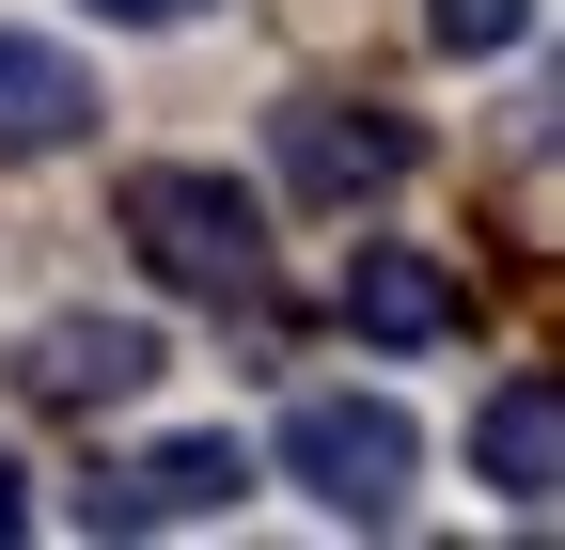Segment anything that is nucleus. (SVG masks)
Masks as SVG:
<instances>
[{
	"mask_svg": "<svg viewBox=\"0 0 565 550\" xmlns=\"http://www.w3.org/2000/svg\"><path fill=\"white\" fill-rule=\"evenodd\" d=\"M110 221H126L141 267L189 284V299H252V284H267V204H252L236 173H204V158H141V173L110 189Z\"/></svg>",
	"mask_w": 565,
	"mask_h": 550,
	"instance_id": "1",
	"label": "nucleus"
},
{
	"mask_svg": "<svg viewBox=\"0 0 565 550\" xmlns=\"http://www.w3.org/2000/svg\"><path fill=\"white\" fill-rule=\"evenodd\" d=\"M408 472H424V441H408L393 393H299V409H282V488H299V504H330V519H393Z\"/></svg>",
	"mask_w": 565,
	"mask_h": 550,
	"instance_id": "2",
	"label": "nucleus"
},
{
	"mask_svg": "<svg viewBox=\"0 0 565 550\" xmlns=\"http://www.w3.org/2000/svg\"><path fill=\"white\" fill-rule=\"evenodd\" d=\"M236 488H252L236 425H204V441H141L126 472H95V488H79V535H189V519H221Z\"/></svg>",
	"mask_w": 565,
	"mask_h": 550,
	"instance_id": "3",
	"label": "nucleus"
},
{
	"mask_svg": "<svg viewBox=\"0 0 565 550\" xmlns=\"http://www.w3.org/2000/svg\"><path fill=\"white\" fill-rule=\"evenodd\" d=\"M267 158H282L299 204H362V189L408 173V126L362 110V95H282V110H267Z\"/></svg>",
	"mask_w": 565,
	"mask_h": 550,
	"instance_id": "4",
	"label": "nucleus"
},
{
	"mask_svg": "<svg viewBox=\"0 0 565 550\" xmlns=\"http://www.w3.org/2000/svg\"><path fill=\"white\" fill-rule=\"evenodd\" d=\"M141 378H158V330H141V315H47L32 347H17V393L32 409H110Z\"/></svg>",
	"mask_w": 565,
	"mask_h": 550,
	"instance_id": "5",
	"label": "nucleus"
},
{
	"mask_svg": "<svg viewBox=\"0 0 565 550\" xmlns=\"http://www.w3.org/2000/svg\"><path fill=\"white\" fill-rule=\"evenodd\" d=\"M345 315H362L377 347H456V330H471V284L424 267L408 236H362V252H345Z\"/></svg>",
	"mask_w": 565,
	"mask_h": 550,
	"instance_id": "6",
	"label": "nucleus"
},
{
	"mask_svg": "<svg viewBox=\"0 0 565 550\" xmlns=\"http://www.w3.org/2000/svg\"><path fill=\"white\" fill-rule=\"evenodd\" d=\"M471 472L519 519H550V488H565V378H503V393H487L471 409Z\"/></svg>",
	"mask_w": 565,
	"mask_h": 550,
	"instance_id": "7",
	"label": "nucleus"
},
{
	"mask_svg": "<svg viewBox=\"0 0 565 550\" xmlns=\"http://www.w3.org/2000/svg\"><path fill=\"white\" fill-rule=\"evenodd\" d=\"M63 142H95V80H79V47L0 32V158H63Z\"/></svg>",
	"mask_w": 565,
	"mask_h": 550,
	"instance_id": "8",
	"label": "nucleus"
},
{
	"mask_svg": "<svg viewBox=\"0 0 565 550\" xmlns=\"http://www.w3.org/2000/svg\"><path fill=\"white\" fill-rule=\"evenodd\" d=\"M534 32V0H424V47H440V63H503Z\"/></svg>",
	"mask_w": 565,
	"mask_h": 550,
	"instance_id": "9",
	"label": "nucleus"
},
{
	"mask_svg": "<svg viewBox=\"0 0 565 550\" xmlns=\"http://www.w3.org/2000/svg\"><path fill=\"white\" fill-rule=\"evenodd\" d=\"M110 32H173V17H204V0H95Z\"/></svg>",
	"mask_w": 565,
	"mask_h": 550,
	"instance_id": "10",
	"label": "nucleus"
},
{
	"mask_svg": "<svg viewBox=\"0 0 565 550\" xmlns=\"http://www.w3.org/2000/svg\"><path fill=\"white\" fill-rule=\"evenodd\" d=\"M17 519H32V504H17V472H0V535H17Z\"/></svg>",
	"mask_w": 565,
	"mask_h": 550,
	"instance_id": "11",
	"label": "nucleus"
}]
</instances>
